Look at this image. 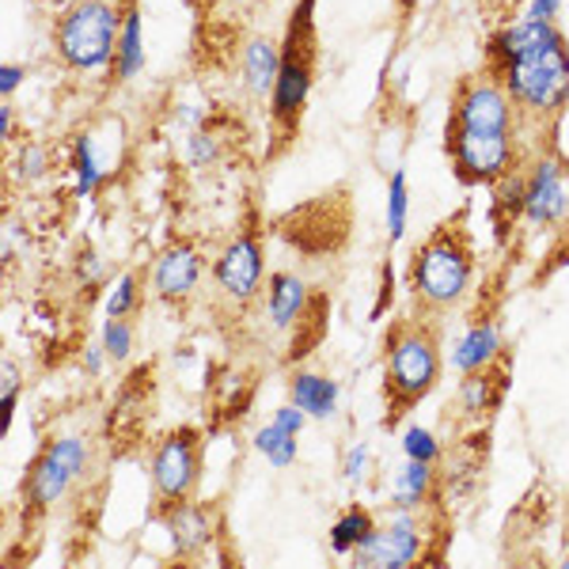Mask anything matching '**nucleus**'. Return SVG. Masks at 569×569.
Segmentation results:
<instances>
[{
    "label": "nucleus",
    "instance_id": "nucleus-1",
    "mask_svg": "<svg viewBox=\"0 0 569 569\" xmlns=\"http://www.w3.org/2000/svg\"><path fill=\"white\" fill-rule=\"evenodd\" d=\"M490 72L512 103L531 114H558L569 99V46L555 23L520 20L490 39Z\"/></svg>",
    "mask_w": 569,
    "mask_h": 569
},
{
    "label": "nucleus",
    "instance_id": "nucleus-2",
    "mask_svg": "<svg viewBox=\"0 0 569 569\" xmlns=\"http://www.w3.org/2000/svg\"><path fill=\"white\" fill-rule=\"evenodd\" d=\"M122 20L114 0H72L53 23V50L72 72L114 66Z\"/></svg>",
    "mask_w": 569,
    "mask_h": 569
},
{
    "label": "nucleus",
    "instance_id": "nucleus-3",
    "mask_svg": "<svg viewBox=\"0 0 569 569\" xmlns=\"http://www.w3.org/2000/svg\"><path fill=\"white\" fill-rule=\"evenodd\" d=\"M437 338L426 327L402 323L399 330H391L388 357H383V395H388L391 418H399L402 410H410L415 402L426 399L437 383Z\"/></svg>",
    "mask_w": 569,
    "mask_h": 569
},
{
    "label": "nucleus",
    "instance_id": "nucleus-4",
    "mask_svg": "<svg viewBox=\"0 0 569 569\" xmlns=\"http://www.w3.org/2000/svg\"><path fill=\"white\" fill-rule=\"evenodd\" d=\"M316 0H297L289 20V34L281 46V72L270 91V114L278 126H292L308 103L316 80Z\"/></svg>",
    "mask_w": 569,
    "mask_h": 569
},
{
    "label": "nucleus",
    "instance_id": "nucleus-5",
    "mask_svg": "<svg viewBox=\"0 0 569 569\" xmlns=\"http://www.w3.org/2000/svg\"><path fill=\"white\" fill-rule=\"evenodd\" d=\"M471 251L456 232H437L429 243L418 247L415 254V270H410V281H415V297L418 305L433 308V311H448L463 300L467 284H471Z\"/></svg>",
    "mask_w": 569,
    "mask_h": 569
},
{
    "label": "nucleus",
    "instance_id": "nucleus-6",
    "mask_svg": "<svg viewBox=\"0 0 569 569\" xmlns=\"http://www.w3.org/2000/svg\"><path fill=\"white\" fill-rule=\"evenodd\" d=\"M448 156H452L456 179L467 182V187L501 182L517 168V137L448 126Z\"/></svg>",
    "mask_w": 569,
    "mask_h": 569
},
{
    "label": "nucleus",
    "instance_id": "nucleus-7",
    "mask_svg": "<svg viewBox=\"0 0 569 569\" xmlns=\"http://www.w3.org/2000/svg\"><path fill=\"white\" fill-rule=\"evenodd\" d=\"M88 471V440L84 437H58L39 456V463L27 475V505L50 509L69 493V486Z\"/></svg>",
    "mask_w": 569,
    "mask_h": 569
},
{
    "label": "nucleus",
    "instance_id": "nucleus-8",
    "mask_svg": "<svg viewBox=\"0 0 569 569\" xmlns=\"http://www.w3.org/2000/svg\"><path fill=\"white\" fill-rule=\"evenodd\" d=\"M517 103L505 91L498 77H479L467 80L456 96L452 107V126H463V130H486V133H512L517 130Z\"/></svg>",
    "mask_w": 569,
    "mask_h": 569
},
{
    "label": "nucleus",
    "instance_id": "nucleus-9",
    "mask_svg": "<svg viewBox=\"0 0 569 569\" xmlns=\"http://www.w3.org/2000/svg\"><path fill=\"white\" fill-rule=\"evenodd\" d=\"M152 490L163 505H176L194 490L198 479V433L194 429H176L156 445L152 452Z\"/></svg>",
    "mask_w": 569,
    "mask_h": 569
},
{
    "label": "nucleus",
    "instance_id": "nucleus-10",
    "mask_svg": "<svg viewBox=\"0 0 569 569\" xmlns=\"http://www.w3.org/2000/svg\"><path fill=\"white\" fill-rule=\"evenodd\" d=\"M350 558L357 566H383V569H399V566L418 562L421 558V528H418L415 509H399V505H395L388 525L376 528Z\"/></svg>",
    "mask_w": 569,
    "mask_h": 569
},
{
    "label": "nucleus",
    "instance_id": "nucleus-11",
    "mask_svg": "<svg viewBox=\"0 0 569 569\" xmlns=\"http://www.w3.org/2000/svg\"><path fill=\"white\" fill-rule=\"evenodd\" d=\"M266 278V259H262V243L254 236H240L217 254L213 262V281L232 305H251L262 289Z\"/></svg>",
    "mask_w": 569,
    "mask_h": 569
},
{
    "label": "nucleus",
    "instance_id": "nucleus-12",
    "mask_svg": "<svg viewBox=\"0 0 569 569\" xmlns=\"http://www.w3.org/2000/svg\"><path fill=\"white\" fill-rule=\"evenodd\" d=\"M201 273H206V259H201L198 247L190 243H176L168 251L156 254L152 262V292L163 300V305H179L190 292L198 289Z\"/></svg>",
    "mask_w": 569,
    "mask_h": 569
},
{
    "label": "nucleus",
    "instance_id": "nucleus-13",
    "mask_svg": "<svg viewBox=\"0 0 569 569\" xmlns=\"http://www.w3.org/2000/svg\"><path fill=\"white\" fill-rule=\"evenodd\" d=\"M569 209V187L555 160H539L525 179V217L531 224H555Z\"/></svg>",
    "mask_w": 569,
    "mask_h": 569
},
{
    "label": "nucleus",
    "instance_id": "nucleus-14",
    "mask_svg": "<svg viewBox=\"0 0 569 569\" xmlns=\"http://www.w3.org/2000/svg\"><path fill=\"white\" fill-rule=\"evenodd\" d=\"M168 536H171V550L179 558H194L213 539V520H209V512L201 505L176 501L168 505Z\"/></svg>",
    "mask_w": 569,
    "mask_h": 569
},
{
    "label": "nucleus",
    "instance_id": "nucleus-15",
    "mask_svg": "<svg viewBox=\"0 0 569 569\" xmlns=\"http://www.w3.org/2000/svg\"><path fill=\"white\" fill-rule=\"evenodd\" d=\"M305 308H308V284L297 273H273L270 289H266V316H270L273 330L297 327Z\"/></svg>",
    "mask_w": 569,
    "mask_h": 569
},
{
    "label": "nucleus",
    "instance_id": "nucleus-16",
    "mask_svg": "<svg viewBox=\"0 0 569 569\" xmlns=\"http://www.w3.org/2000/svg\"><path fill=\"white\" fill-rule=\"evenodd\" d=\"M498 353H501V335H498V327H493V323H475V327L460 338V342H456L452 365H456V369H460L463 376L486 372L493 361H498Z\"/></svg>",
    "mask_w": 569,
    "mask_h": 569
},
{
    "label": "nucleus",
    "instance_id": "nucleus-17",
    "mask_svg": "<svg viewBox=\"0 0 569 569\" xmlns=\"http://www.w3.org/2000/svg\"><path fill=\"white\" fill-rule=\"evenodd\" d=\"M240 72H243V88L251 91V96H270L281 72V50L270 39L247 42Z\"/></svg>",
    "mask_w": 569,
    "mask_h": 569
},
{
    "label": "nucleus",
    "instance_id": "nucleus-18",
    "mask_svg": "<svg viewBox=\"0 0 569 569\" xmlns=\"http://www.w3.org/2000/svg\"><path fill=\"white\" fill-rule=\"evenodd\" d=\"M289 395L308 418H330L338 410V383L330 376H319V372H297L289 383Z\"/></svg>",
    "mask_w": 569,
    "mask_h": 569
},
{
    "label": "nucleus",
    "instance_id": "nucleus-19",
    "mask_svg": "<svg viewBox=\"0 0 569 569\" xmlns=\"http://www.w3.org/2000/svg\"><path fill=\"white\" fill-rule=\"evenodd\" d=\"M144 69V31H141V12H126L122 20V34H118V53H114V77L133 80L137 72Z\"/></svg>",
    "mask_w": 569,
    "mask_h": 569
},
{
    "label": "nucleus",
    "instance_id": "nucleus-20",
    "mask_svg": "<svg viewBox=\"0 0 569 569\" xmlns=\"http://www.w3.org/2000/svg\"><path fill=\"white\" fill-rule=\"evenodd\" d=\"M429 486H433V463L407 460L391 479V501L399 505V509H418V505L426 501Z\"/></svg>",
    "mask_w": 569,
    "mask_h": 569
},
{
    "label": "nucleus",
    "instance_id": "nucleus-21",
    "mask_svg": "<svg viewBox=\"0 0 569 569\" xmlns=\"http://www.w3.org/2000/svg\"><path fill=\"white\" fill-rule=\"evenodd\" d=\"M99 182H103V168H99L96 141L88 133H80L77 144H72V194L91 198Z\"/></svg>",
    "mask_w": 569,
    "mask_h": 569
},
{
    "label": "nucleus",
    "instance_id": "nucleus-22",
    "mask_svg": "<svg viewBox=\"0 0 569 569\" xmlns=\"http://www.w3.org/2000/svg\"><path fill=\"white\" fill-rule=\"evenodd\" d=\"M372 531H376V520L369 517V512L350 509L335 528H330V550H335V555H342V558H350L353 550L372 536Z\"/></svg>",
    "mask_w": 569,
    "mask_h": 569
},
{
    "label": "nucleus",
    "instance_id": "nucleus-23",
    "mask_svg": "<svg viewBox=\"0 0 569 569\" xmlns=\"http://www.w3.org/2000/svg\"><path fill=\"white\" fill-rule=\"evenodd\" d=\"M254 452L266 456L270 467H292L297 463V433H289V429L270 421V426L254 433Z\"/></svg>",
    "mask_w": 569,
    "mask_h": 569
},
{
    "label": "nucleus",
    "instance_id": "nucleus-24",
    "mask_svg": "<svg viewBox=\"0 0 569 569\" xmlns=\"http://www.w3.org/2000/svg\"><path fill=\"white\" fill-rule=\"evenodd\" d=\"M407 209H410L407 176H402V171H391V182H388V236H391V243H399L402 232H407Z\"/></svg>",
    "mask_w": 569,
    "mask_h": 569
},
{
    "label": "nucleus",
    "instance_id": "nucleus-25",
    "mask_svg": "<svg viewBox=\"0 0 569 569\" xmlns=\"http://www.w3.org/2000/svg\"><path fill=\"white\" fill-rule=\"evenodd\" d=\"M137 300H141V281H137V273H122V278L114 281V289L107 292V316H114V319L133 316Z\"/></svg>",
    "mask_w": 569,
    "mask_h": 569
},
{
    "label": "nucleus",
    "instance_id": "nucleus-26",
    "mask_svg": "<svg viewBox=\"0 0 569 569\" xmlns=\"http://www.w3.org/2000/svg\"><path fill=\"white\" fill-rule=\"evenodd\" d=\"M99 342H103L110 361H126V357L133 353V327L126 323V319L107 316L103 330H99Z\"/></svg>",
    "mask_w": 569,
    "mask_h": 569
},
{
    "label": "nucleus",
    "instance_id": "nucleus-27",
    "mask_svg": "<svg viewBox=\"0 0 569 569\" xmlns=\"http://www.w3.org/2000/svg\"><path fill=\"white\" fill-rule=\"evenodd\" d=\"M20 399V369L12 365V357L0 361V433L12 429V410Z\"/></svg>",
    "mask_w": 569,
    "mask_h": 569
},
{
    "label": "nucleus",
    "instance_id": "nucleus-28",
    "mask_svg": "<svg viewBox=\"0 0 569 569\" xmlns=\"http://www.w3.org/2000/svg\"><path fill=\"white\" fill-rule=\"evenodd\" d=\"M402 456H407V460H418V463H433L440 456V440L429 433V429L410 426L407 433H402Z\"/></svg>",
    "mask_w": 569,
    "mask_h": 569
},
{
    "label": "nucleus",
    "instance_id": "nucleus-29",
    "mask_svg": "<svg viewBox=\"0 0 569 569\" xmlns=\"http://www.w3.org/2000/svg\"><path fill=\"white\" fill-rule=\"evenodd\" d=\"M46 168H50V156H46L42 144H23L20 152H16V182H39L46 176Z\"/></svg>",
    "mask_w": 569,
    "mask_h": 569
},
{
    "label": "nucleus",
    "instance_id": "nucleus-30",
    "mask_svg": "<svg viewBox=\"0 0 569 569\" xmlns=\"http://www.w3.org/2000/svg\"><path fill=\"white\" fill-rule=\"evenodd\" d=\"M217 152H220V144H217L213 133L190 130V137H187V163L190 168H209V163L217 160Z\"/></svg>",
    "mask_w": 569,
    "mask_h": 569
},
{
    "label": "nucleus",
    "instance_id": "nucleus-31",
    "mask_svg": "<svg viewBox=\"0 0 569 569\" xmlns=\"http://www.w3.org/2000/svg\"><path fill=\"white\" fill-rule=\"evenodd\" d=\"M460 402L467 407V415H482V410L490 407V380H486L482 372H471L460 388Z\"/></svg>",
    "mask_w": 569,
    "mask_h": 569
},
{
    "label": "nucleus",
    "instance_id": "nucleus-32",
    "mask_svg": "<svg viewBox=\"0 0 569 569\" xmlns=\"http://www.w3.org/2000/svg\"><path fill=\"white\" fill-rule=\"evenodd\" d=\"M365 471H369V445H353V448H350V456H346L342 475H346L350 482H361V479H365Z\"/></svg>",
    "mask_w": 569,
    "mask_h": 569
},
{
    "label": "nucleus",
    "instance_id": "nucleus-33",
    "mask_svg": "<svg viewBox=\"0 0 569 569\" xmlns=\"http://www.w3.org/2000/svg\"><path fill=\"white\" fill-rule=\"evenodd\" d=\"M305 421H308V415L297 407V402H289V407L273 410V426L289 429V433H300V429H305Z\"/></svg>",
    "mask_w": 569,
    "mask_h": 569
},
{
    "label": "nucleus",
    "instance_id": "nucleus-34",
    "mask_svg": "<svg viewBox=\"0 0 569 569\" xmlns=\"http://www.w3.org/2000/svg\"><path fill=\"white\" fill-rule=\"evenodd\" d=\"M558 12H562V0H531V4H528V20L555 23Z\"/></svg>",
    "mask_w": 569,
    "mask_h": 569
},
{
    "label": "nucleus",
    "instance_id": "nucleus-35",
    "mask_svg": "<svg viewBox=\"0 0 569 569\" xmlns=\"http://www.w3.org/2000/svg\"><path fill=\"white\" fill-rule=\"evenodd\" d=\"M20 84H23V66H4V69H0V96L8 99Z\"/></svg>",
    "mask_w": 569,
    "mask_h": 569
},
{
    "label": "nucleus",
    "instance_id": "nucleus-36",
    "mask_svg": "<svg viewBox=\"0 0 569 569\" xmlns=\"http://www.w3.org/2000/svg\"><path fill=\"white\" fill-rule=\"evenodd\" d=\"M103 361H107L103 342H99V346H88V350H84V372L99 376V372H103Z\"/></svg>",
    "mask_w": 569,
    "mask_h": 569
},
{
    "label": "nucleus",
    "instance_id": "nucleus-37",
    "mask_svg": "<svg viewBox=\"0 0 569 569\" xmlns=\"http://www.w3.org/2000/svg\"><path fill=\"white\" fill-rule=\"evenodd\" d=\"M99 273H103V262H99V254L96 251H84V259H80V278L96 281Z\"/></svg>",
    "mask_w": 569,
    "mask_h": 569
},
{
    "label": "nucleus",
    "instance_id": "nucleus-38",
    "mask_svg": "<svg viewBox=\"0 0 569 569\" xmlns=\"http://www.w3.org/2000/svg\"><path fill=\"white\" fill-rule=\"evenodd\" d=\"M0 141H12V107H0Z\"/></svg>",
    "mask_w": 569,
    "mask_h": 569
},
{
    "label": "nucleus",
    "instance_id": "nucleus-39",
    "mask_svg": "<svg viewBox=\"0 0 569 569\" xmlns=\"http://www.w3.org/2000/svg\"><path fill=\"white\" fill-rule=\"evenodd\" d=\"M562 566H569V558H562Z\"/></svg>",
    "mask_w": 569,
    "mask_h": 569
}]
</instances>
